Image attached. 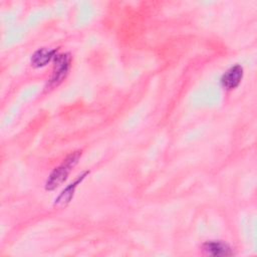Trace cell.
<instances>
[{"label": "cell", "instance_id": "cell-3", "mask_svg": "<svg viewBox=\"0 0 257 257\" xmlns=\"http://www.w3.org/2000/svg\"><path fill=\"white\" fill-rule=\"evenodd\" d=\"M243 77V68L241 65L236 64L230 67L221 77V84L224 88L230 90L239 85Z\"/></svg>", "mask_w": 257, "mask_h": 257}, {"label": "cell", "instance_id": "cell-2", "mask_svg": "<svg viewBox=\"0 0 257 257\" xmlns=\"http://www.w3.org/2000/svg\"><path fill=\"white\" fill-rule=\"evenodd\" d=\"M70 64V56L68 54H58L54 57V68L50 83L57 85L65 77Z\"/></svg>", "mask_w": 257, "mask_h": 257}, {"label": "cell", "instance_id": "cell-6", "mask_svg": "<svg viewBox=\"0 0 257 257\" xmlns=\"http://www.w3.org/2000/svg\"><path fill=\"white\" fill-rule=\"evenodd\" d=\"M87 173H84V174L78 176V178L72 184H70L67 188H65L62 191V193L58 196V198L55 200V204H65V203H68L71 200L72 196H73V193H74V190H75L77 184H79L83 180V178H84V176Z\"/></svg>", "mask_w": 257, "mask_h": 257}, {"label": "cell", "instance_id": "cell-4", "mask_svg": "<svg viewBox=\"0 0 257 257\" xmlns=\"http://www.w3.org/2000/svg\"><path fill=\"white\" fill-rule=\"evenodd\" d=\"M203 250L212 256H230L233 255L231 248L220 241H209L203 244Z\"/></svg>", "mask_w": 257, "mask_h": 257}, {"label": "cell", "instance_id": "cell-5", "mask_svg": "<svg viewBox=\"0 0 257 257\" xmlns=\"http://www.w3.org/2000/svg\"><path fill=\"white\" fill-rule=\"evenodd\" d=\"M55 50H50L47 48L38 49L31 57V63L35 67L45 66L53 57H55Z\"/></svg>", "mask_w": 257, "mask_h": 257}, {"label": "cell", "instance_id": "cell-1", "mask_svg": "<svg viewBox=\"0 0 257 257\" xmlns=\"http://www.w3.org/2000/svg\"><path fill=\"white\" fill-rule=\"evenodd\" d=\"M80 156H81V152L72 153L62 162L61 165L55 168L53 172L50 174L45 184V189L51 191V190H54L59 185H61L67 179V176L69 175L72 168L77 164Z\"/></svg>", "mask_w": 257, "mask_h": 257}]
</instances>
